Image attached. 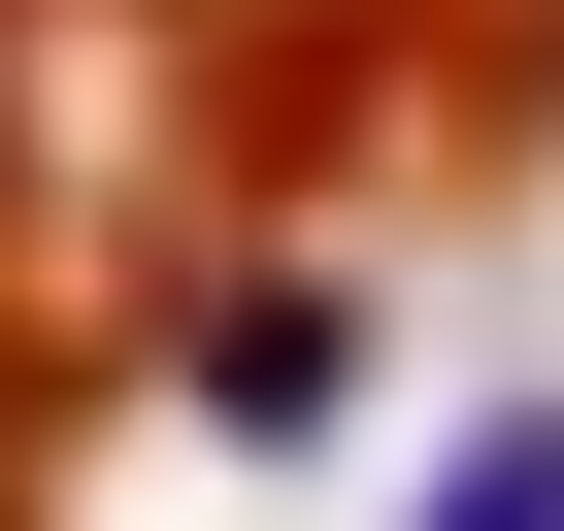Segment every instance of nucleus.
<instances>
[{
    "instance_id": "2",
    "label": "nucleus",
    "mask_w": 564,
    "mask_h": 531,
    "mask_svg": "<svg viewBox=\"0 0 564 531\" xmlns=\"http://www.w3.org/2000/svg\"><path fill=\"white\" fill-rule=\"evenodd\" d=\"M399 531H564V399H465V432H432V498H399Z\"/></svg>"
},
{
    "instance_id": "1",
    "label": "nucleus",
    "mask_w": 564,
    "mask_h": 531,
    "mask_svg": "<svg viewBox=\"0 0 564 531\" xmlns=\"http://www.w3.org/2000/svg\"><path fill=\"white\" fill-rule=\"evenodd\" d=\"M366 266H232V300H199V432H265V465H300V432H366Z\"/></svg>"
}]
</instances>
